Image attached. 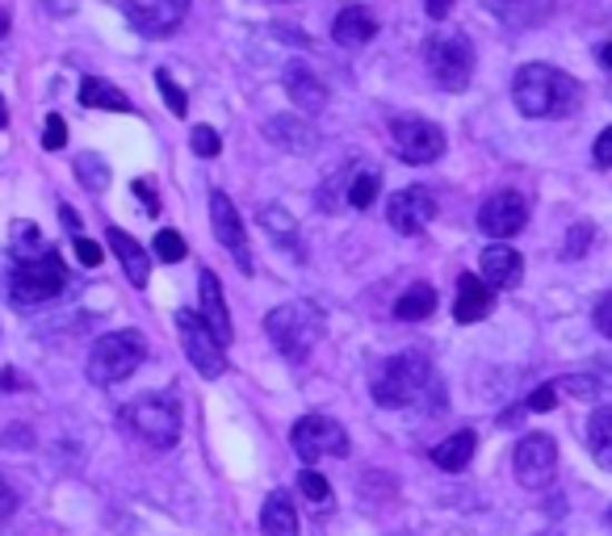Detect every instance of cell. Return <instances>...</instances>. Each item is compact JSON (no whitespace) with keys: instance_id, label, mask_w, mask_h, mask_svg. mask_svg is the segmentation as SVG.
<instances>
[{"instance_id":"1","label":"cell","mask_w":612,"mask_h":536,"mask_svg":"<svg viewBox=\"0 0 612 536\" xmlns=\"http://www.w3.org/2000/svg\"><path fill=\"white\" fill-rule=\"evenodd\" d=\"M512 101L524 118H571L579 109V80L550 63H524L512 80Z\"/></svg>"},{"instance_id":"2","label":"cell","mask_w":612,"mask_h":536,"mask_svg":"<svg viewBox=\"0 0 612 536\" xmlns=\"http://www.w3.org/2000/svg\"><path fill=\"white\" fill-rule=\"evenodd\" d=\"M433 381H436L433 365L419 357V353H398V357L382 360L378 369H374V377H369V394H374L378 407L398 411V407L419 403Z\"/></svg>"},{"instance_id":"3","label":"cell","mask_w":612,"mask_h":536,"mask_svg":"<svg viewBox=\"0 0 612 536\" xmlns=\"http://www.w3.org/2000/svg\"><path fill=\"white\" fill-rule=\"evenodd\" d=\"M122 424L135 440H144L151 448H172L180 440V403L177 394L168 390H147L139 398H130Z\"/></svg>"},{"instance_id":"4","label":"cell","mask_w":612,"mask_h":536,"mask_svg":"<svg viewBox=\"0 0 612 536\" xmlns=\"http://www.w3.org/2000/svg\"><path fill=\"white\" fill-rule=\"evenodd\" d=\"M265 336L289 365H303L315 340L324 336V315L310 302H286L265 315Z\"/></svg>"},{"instance_id":"5","label":"cell","mask_w":612,"mask_h":536,"mask_svg":"<svg viewBox=\"0 0 612 536\" xmlns=\"http://www.w3.org/2000/svg\"><path fill=\"white\" fill-rule=\"evenodd\" d=\"M68 289V265L59 251H42L34 260H13L9 272V298L18 310H34V306L55 302L59 294Z\"/></svg>"},{"instance_id":"6","label":"cell","mask_w":612,"mask_h":536,"mask_svg":"<svg viewBox=\"0 0 612 536\" xmlns=\"http://www.w3.org/2000/svg\"><path fill=\"white\" fill-rule=\"evenodd\" d=\"M147 357V344L139 331H109L92 344L89 353V381L92 386H118L127 381Z\"/></svg>"},{"instance_id":"7","label":"cell","mask_w":612,"mask_h":536,"mask_svg":"<svg viewBox=\"0 0 612 536\" xmlns=\"http://www.w3.org/2000/svg\"><path fill=\"white\" fill-rule=\"evenodd\" d=\"M424 68L433 76V85H441L445 92H462L474 80V47L466 34H433L424 42Z\"/></svg>"},{"instance_id":"8","label":"cell","mask_w":612,"mask_h":536,"mask_svg":"<svg viewBox=\"0 0 612 536\" xmlns=\"http://www.w3.org/2000/svg\"><path fill=\"white\" fill-rule=\"evenodd\" d=\"M289 445L298 453V461L315 465L324 457H344L348 453V431L327 415H306L289 428Z\"/></svg>"},{"instance_id":"9","label":"cell","mask_w":612,"mask_h":536,"mask_svg":"<svg viewBox=\"0 0 612 536\" xmlns=\"http://www.w3.org/2000/svg\"><path fill=\"white\" fill-rule=\"evenodd\" d=\"M177 331H180V348H185V357L194 360V369L201 377H223L227 374V357H223V344L215 340V331L206 327L201 315L194 310H177Z\"/></svg>"},{"instance_id":"10","label":"cell","mask_w":612,"mask_h":536,"mask_svg":"<svg viewBox=\"0 0 612 536\" xmlns=\"http://www.w3.org/2000/svg\"><path fill=\"white\" fill-rule=\"evenodd\" d=\"M391 147H395L398 160L407 163H436L441 151H445V135L428 118H395L391 122Z\"/></svg>"},{"instance_id":"11","label":"cell","mask_w":612,"mask_h":536,"mask_svg":"<svg viewBox=\"0 0 612 536\" xmlns=\"http://www.w3.org/2000/svg\"><path fill=\"white\" fill-rule=\"evenodd\" d=\"M512 469H516V483L524 490H541V486L554 483V469H559V445L554 436L545 431H533V436H521V445L512 453Z\"/></svg>"},{"instance_id":"12","label":"cell","mask_w":612,"mask_h":536,"mask_svg":"<svg viewBox=\"0 0 612 536\" xmlns=\"http://www.w3.org/2000/svg\"><path fill=\"white\" fill-rule=\"evenodd\" d=\"M210 227H215L218 244L231 251V260L239 265L244 277L256 272V260H253V248H248V235H244V218L235 210V201L227 193H210Z\"/></svg>"},{"instance_id":"13","label":"cell","mask_w":612,"mask_h":536,"mask_svg":"<svg viewBox=\"0 0 612 536\" xmlns=\"http://www.w3.org/2000/svg\"><path fill=\"white\" fill-rule=\"evenodd\" d=\"M433 218H436V197L433 189H424V185L398 189V193L386 201V222H391L398 235H419Z\"/></svg>"},{"instance_id":"14","label":"cell","mask_w":612,"mask_h":536,"mask_svg":"<svg viewBox=\"0 0 612 536\" xmlns=\"http://www.w3.org/2000/svg\"><path fill=\"white\" fill-rule=\"evenodd\" d=\"M189 13V0H127L130 26L144 38H168Z\"/></svg>"},{"instance_id":"15","label":"cell","mask_w":612,"mask_h":536,"mask_svg":"<svg viewBox=\"0 0 612 536\" xmlns=\"http://www.w3.org/2000/svg\"><path fill=\"white\" fill-rule=\"evenodd\" d=\"M524 222H529V201H524L516 189H500V193H491L483 201V210H478V227H483V235H495V239L516 235Z\"/></svg>"},{"instance_id":"16","label":"cell","mask_w":612,"mask_h":536,"mask_svg":"<svg viewBox=\"0 0 612 536\" xmlns=\"http://www.w3.org/2000/svg\"><path fill=\"white\" fill-rule=\"evenodd\" d=\"M478 277H483L491 289H516L524 277V256L512 244H491V248L478 256Z\"/></svg>"},{"instance_id":"17","label":"cell","mask_w":612,"mask_h":536,"mask_svg":"<svg viewBox=\"0 0 612 536\" xmlns=\"http://www.w3.org/2000/svg\"><path fill=\"white\" fill-rule=\"evenodd\" d=\"M198 298H201V319L206 327L215 331V340L227 348L235 340V327H231V310H227V298H223V286H218V277L210 268H201L198 277Z\"/></svg>"},{"instance_id":"18","label":"cell","mask_w":612,"mask_h":536,"mask_svg":"<svg viewBox=\"0 0 612 536\" xmlns=\"http://www.w3.org/2000/svg\"><path fill=\"white\" fill-rule=\"evenodd\" d=\"M374 34H378V18H374L361 0L344 4L340 13H336V21H332V38H336V47H348V51L365 47Z\"/></svg>"},{"instance_id":"19","label":"cell","mask_w":612,"mask_h":536,"mask_svg":"<svg viewBox=\"0 0 612 536\" xmlns=\"http://www.w3.org/2000/svg\"><path fill=\"white\" fill-rule=\"evenodd\" d=\"M282 85H286L289 101L298 109H306V113H319V109L327 106V85L319 80V76L310 72L306 63H286V72H282Z\"/></svg>"},{"instance_id":"20","label":"cell","mask_w":612,"mask_h":536,"mask_svg":"<svg viewBox=\"0 0 612 536\" xmlns=\"http://www.w3.org/2000/svg\"><path fill=\"white\" fill-rule=\"evenodd\" d=\"M495 310V289L486 286L483 277L462 272L457 277V302H453V319L457 322H478Z\"/></svg>"},{"instance_id":"21","label":"cell","mask_w":612,"mask_h":536,"mask_svg":"<svg viewBox=\"0 0 612 536\" xmlns=\"http://www.w3.org/2000/svg\"><path fill=\"white\" fill-rule=\"evenodd\" d=\"M265 135H269L273 147L294 151V156H306V151H315V147H319V130H315L310 122H303V118H289V113L273 118V122L265 126Z\"/></svg>"},{"instance_id":"22","label":"cell","mask_w":612,"mask_h":536,"mask_svg":"<svg viewBox=\"0 0 612 536\" xmlns=\"http://www.w3.org/2000/svg\"><path fill=\"white\" fill-rule=\"evenodd\" d=\"M106 239H109V248H113V256H118V265L127 268L130 286L144 289L147 277H151V260H147V251L139 248V239H130L122 227H109Z\"/></svg>"},{"instance_id":"23","label":"cell","mask_w":612,"mask_h":536,"mask_svg":"<svg viewBox=\"0 0 612 536\" xmlns=\"http://www.w3.org/2000/svg\"><path fill=\"white\" fill-rule=\"evenodd\" d=\"M474 448H478V436H474V431L470 428L453 431V436H445V440L433 448V465L445 469V474H462V469L474 461Z\"/></svg>"},{"instance_id":"24","label":"cell","mask_w":612,"mask_h":536,"mask_svg":"<svg viewBox=\"0 0 612 536\" xmlns=\"http://www.w3.org/2000/svg\"><path fill=\"white\" fill-rule=\"evenodd\" d=\"M260 536H298V512L286 490H273L260 507Z\"/></svg>"},{"instance_id":"25","label":"cell","mask_w":612,"mask_h":536,"mask_svg":"<svg viewBox=\"0 0 612 536\" xmlns=\"http://www.w3.org/2000/svg\"><path fill=\"white\" fill-rule=\"evenodd\" d=\"M260 227L269 231V239L277 244V248H286L289 256H298V260H303V244H298V222H294V215H289L286 206H265V210H260Z\"/></svg>"},{"instance_id":"26","label":"cell","mask_w":612,"mask_h":536,"mask_svg":"<svg viewBox=\"0 0 612 536\" xmlns=\"http://www.w3.org/2000/svg\"><path fill=\"white\" fill-rule=\"evenodd\" d=\"M433 310H436V289L428 286V281H415V286H407L403 294H398L395 319H403V322H419V319H428Z\"/></svg>"},{"instance_id":"27","label":"cell","mask_w":612,"mask_h":536,"mask_svg":"<svg viewBox=\"0 0 612 536\" xmlns=\"http://www.w3.org/2000/svg\"><path fill=\"white\" fill-rule=\"evenodd\" d=\"M80 106L89 109H113V113H130V101L122 89H113L106 80H97V76H85V85H80Z\"/></svg>"},{"instance_id":"28","label":"cell","mask_w":612,"mask_h":536,"mask_svg":"<svg viewBox=\"0 0 612 536\" xmlns=\"http://www.w3.org/2000/svg\"><path fill=\"white\" fill-rule=\"evenodd\" d=\"M588 445L604 469H612V407H595L588 419Z\"/></svg>"},{"instance_id":"29","label":"cell","mask_w":612,"mask_h":536,"mask_svg":"<svg viewBox=\"0 0 612 536\" xmlns=\"http://www.w3.org/2000/svg\"><path fill=\"white\" fill-rule=\"evenodd\" d=\"M76 180L89 189V193H106L109 185V168L106 160L97 156V151H85V156H76Z\"/></svg>"},{"instance_id":"30","label":"cell","mask_w":612,"mask_h":536,"mask_svg":"<svg viewBox=\"0 0 612 536\" xmlns=\"http://www.w3.org/2000/svg\"><path fill=\"white\" fill-rule=\"evenodd\" d=\"M9 251H13V260H34V256H42V251H47V244H42V231H38L34 222H13Z\"/></svg>"},{"instance_id":"31","label":"cell","mask_w":612,"mask_h":536,"mask_svg":"<svg viewBox=\"0 0 612 536\" xmlns=\"http://www.w3.org/2000/svg\"><path fill=\"white\" fill-rule=\"evenodd\" d=\"M378 189H382L378 172H374V168H361L357 177H353V185H348V206H353V210H369Z\"/></svg>"},{"instance_id":"32","label":"cell","mask_w":612,"mask_h":536,"mask_svg":"<svg viewBox=\"0 0 612 536\" xmlns=\"http://www.w3.org/2000/svg\"><path fill=\"white\" fill-rule=\"evenodd\" d=\"M554 386H559V394H566V398H579V403H592V398H600V381H595V374L559 377Z\"/></svg>"},{"instance_id":"33","label":"cell","mask_w":612,"mask_h":536,"mask_svg":"<svg viewBox=\"0 0 612 536\" xmlns=\"http://www.w3.org/2000/svg\"><path fill=\"white\" fill-rule=\"evenodd\" d=\"M156 89H160L164 106H168V113H172V118H185V113H189V97H185V89H180L177 80L164 72V68L156 72Z\"/></svg>"},{"instance_id":"34","label":"cell","mask_w":612,"mask_h":536,"mask_svg":"<svg viewBox=\"0 0 612 536\" xmlns=\"http://www.w3.org/2000/svg\"><path fill=\"white\" fill-rule=\"evenodd\" d=\"M298 486H303L306 503H315V507H327V503H332V486H327V478L315 465H306L303 474H298Z\"/></svg>"},{"instance_id":"35","label":"cell","mask_w":612,"mask_h":536,"mask_svg":"<svg viewBox=\"0 0 612 536\" xmlns=\"http://www.w3.org/2000/svg\"><path fill=\"white\" fill-rule=\"evenodd\" d=\"M185 239H180V231H172V227H164L160 235H156V256H160L164 265H177V260H185Z\"/></svg>"},{"instance_id":"36","label":"cell","mask_w":612,"mask_h":536,"mask_svg":"<svg viewBox=\"0 0 612 536\" xmlns=\"http://www.w3.org/2000/svg\"><path fill=\"white\" fill-rule=\"evenodd\" d=\"M554 407H559V386H554V381H545V386H537V390L529 394V398H524V411H554Z\"/></svg>"},{"instance_id":"37","label":"cell","mask_w":612,"mask_h":536,"mask_svg":"<svg viewBox=\"0 0 612 536\" xmlns=\"http://www.w3.org/2000/svg\"><path fill=\"white\" fill-rule=\"evenodd\" d=\"M63 143H68V126H63L59 113H51V118H47V130H42V147H47V151H59Z\"/></svg>"},{"instance_id":"38","label":"cell","mask_w":612,"mask_h":536,"mask_svg":"<svg viewBox=\"0 0 612 536\" xmlns=\"http://www.w3.org/2000/svg\"><path fill=\"white\" fill-rule=\"evenodd\" d=\"M189 143H194V151H198V156H206V160H210V156H218V147H223V143H218V135L210 130V126H198Z\"/></svg>"},{"instance_id":"39","label":"cell","mask_w":612,"mask_h":536,"mask_svg":"<svg viewBox=\"0 0 612 536\" xmlns=\"http://www.w3.org/2000/svg\"><path fill=\"white\" fill-rule=\"evenodd\" d=\"M72 251H76V260H80L85 268H97V265H101V248H97L92 239H85V235H76Z\"/></svg>"},{"instance_id":"40","label":"cell","mask_w":612,"mask_h":536,"mask_svg":"<svg viewBox=\"0 0 612 536\" xmlns=\"http://www.w3.org/2000/svg\"><path fill=\"white\" fill-rule=\"evenodd\" d=\"M588 235H592V227H571L562 256H566V260H571V256H583V251H588Z\"/></svg>"},{"instance_id":"41","label":"cell","mask_w":612,"mask_h":536,"mask_svg":"<svg viewBox=\"0 0 612 536\" xmlns=\"http://www.w3.org/2000/svg\"><path fill=\"white\" fill-rule=\"evenodd\" d=\"M592 319H595V331L612 340V294H604V298L595 302V315H592Z\"/></svg>"},{"instance_id":"42","label":"cell","mask_w":612,"mask_h":536,"mask_svg":"<svg viewBox=\"0 0 612 536\" xmlns=\"http://www.w3.org/2000/svg\"><path fill=\"white\" fill-rule=\"evenodd\" d=\"M592 160L600 163V168H612V126L600 130V139H595V147H592Z\"/></svg>"},{"instance_id":"43","label":"cell","mask_w":612,"mask_h":536,"mask_svg":"<svg viewBox=\"0 0 612 536\" xmlns=\"http://www.w3.org/2000/svg\"><path fill=\"white\" fill-rule=\"evenodd\" d=\"M135 197L144 201L147 215H160V193H156V185H151V180H135Z\"/></svg>"},{"instance_id":"44","label":"cell","mask_w":612,"mask_h":536,"mask_svg":"<svg viewBox=\"0 0 612 536\" xmlns=\"http://www.w3.org/2000/svg\"><path fill=\"white\" fill-rule=\"evenodd\" d=\"M13 512H18V490L0 478V524L13 516Z\"/></svg>"},{"instance_id":"45","label":"cell","mask_w":612,"mask_h":536,"mask_svg":"<svg viewBox=\"0 0 612 536\" xmlns=\"http://www.w3.org/2000/svg\"><path fill=\"white\" fill-rule=\"evenodd\" d=\"M495 13H504V18H521V4L524 0H486Z\"/></svg>"},{"instance_id":"46","label":"cell","mask_w":612,"mask_h":536,"mask_svg":"<svg viewBox=\"0 0 612 536\" xmlns=\"http://www.w3.org/2000/svg\"><path fill=\"white\" fill-rule=\"evenodd\" d=\"M424 9H428V18L433 21H441L453 13V0H424Z\"/></svg>"},{"instance_id":"47","label":"cell","mask_w":612,"mask_h":536,"mask_svg":"<svg viewBox=\"0 0 612 536\" xmlns=\"http://www.w3.org/2000/svg\"><path fill=\"white\" fill-rule=\"evenodd\" d=\"M59 218H63V227L72 235H80V215H76L72 206H59Z\"/></svg>"},{"instance_id":"48","label":"cell","mask_w":612,"mask_h":536,"mask_svg":"<svg viewBox=\"0 0 612 536\" xmlns=\"http://www.w3.org/2000/svg\"><path fill=\"white\" fill-rule=\"evenodd\" d=\"M600 63H604V68H609V72H612V42H609V47H604V51H600Z\"/></svg>"},{"instance_id":"49","label":"cell","mask_w":612,"mask_h":536,"mask_svg":"<svg viewBox=\"0 0 612 536\" xmlns=\"http://www.w3.org/2000/svg\"><path fill=\"white\" fill-rule=\"evenodd\" d=\"M9 34V13H4V9H0V38Z\"/></svg>"},{"instance_id":"50","label":"cell","mask_w":612,"mask_h":536,"mask_svg":"<svg viewBox=\"0 0 612 536\" xmlns=\"http://www.w3.org/2000/svg\"><path fill=\"white\" fill-rule=\"evenodd\" d=\"M9 126V109H4V101H0V130Z\"/></svg>"},{"instance_id":"51","label":"cell","mask_w":612,"mask_h":536,"mask_svg":"<svg viewBox=\"0 0 612 536\" xmlns=\"http://www.w3.org/2000/svg\"><path fill=\"white\" fill-rule=\"evenodd\" d=\"M545 536H559V533H545Z\"/></svg>"},{"instance_id":"52","label":"cell","mask_w":612,"mask_h":536,"mask_svg":"<svg viewBox=\"0 0 612 536\" xmlns=\"http://www.w3.org/2000/svg\"><path fill=\"white\" fill-rule=\"evenodd\" d=\"M609 524H612V512H609Z\"/></svg>"}]
</instances>
